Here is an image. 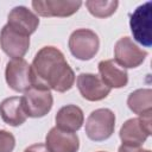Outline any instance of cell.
<instances>
[{"instance_id":"cell-1","label":"cell","mask_w":152,"mask_h":152,"mask_svg":"<svg viewBox=\"0 0 152 152\" xmlns=\"http://www.w3.org/2000/svg\"><path fill=\"white\" fill-rule=\"evenodd\" d=\"M31 68L36 83H42L55 91L65 93L75 83L74 70L63 52L55 46H43L36 53Z\"/></svg>"},{"instance_id":"cell-2","label":"cell","mask_w":152,"mask_h":152,"mask_svg":"<svg viewBox=\"0 0 152 152\" xmlns=\"http://www.w3.org/2000/svg\"><path fill=\"white\" fill-rule=\"evenodd\" d=\"M24 109L30 118H43L52 108L53 97L50 88L42 83H34L21 96Z\"/></svg>"},{"instance_id":"cell-3","label":"cell","mask_w":152,"mask_h":152,"mask_svg":"<svg viewBox=\"0 0 152 152\" xmlns=\"http://www.w3.org/2000/svg\"><path fill=\"white\" fill-rule=\"evenodd\" d=\"M115 128V114L109 108L93 110L86 121V134L93 141H103L112 137Z\"/></svg>"},{"instance_id":"cell-4","label":"cell","mask_w":152,"mask_h":152,"mask_svg":"<svg viewBox=\"0 0 152 152\" xmlns=\"http://www.w3.org/2000/svg\"><path fill=\"white\" fill-rule=\"evenodd\" d=\"M69 50L80 61L91 59L99 51V36L89 28H77L69 37Z\"/></svg>"},{"instance_id":"cell-5","label":"cell","mask_w":152,"mask_h":152,"mask_svg":"<svg viewBox=\"0 0 152 152\" xmlns=\"http://www.w3.org/2000/svg\"><path fill=\"white\" fill-rule=\"evenodd\" d=\"M5 78L8 87L18 93H25L36 83L32 68L24 58H15L7 62Z\"/></svg>"},{"instance_id":"cell-6","label":"cell","mask_w":152,"mask_h":152,"mask_svg":"<svg viewBox=\"0 0 152 152\" xmlns=\"http://www.w3.org/2000/svg\"><path fill=\"white\" fill-rule=\"evenodd\" d=\"M151 19H152V2L146 1L145 4L138 6L131 14L129 26L133 38L141 45L150 48L152 45L151 34Z\"/></svg>"},{"instance_id":"cell-7","label":"cell","mask_w":152,"mask_h":152,"mask_svg":"<svg viewBox=\"0 0 152 152\" xmlns=\"http://www.w3.org/2000/svg\"><path fill=\"white\" fill-rule=\"evenodd\" d=\"M151 116L152 114H147L125 121L119 132V137L122 144L141 146L151 135Z\"/></svg>"},{"instance_id":"cell-8","label":"cell","mask_w":152,"mask_h":152,"mask_svg":"<svg viewBox=\"0 0 152 152\" xmlns=\"http://www.w3.org/2000/svg\"><path fill=\"white\" fill-rule=\"evenodd\" d=\"M147 51L139 48L132 38L121 37L114 46V61L124 69L138 68L144 63Z\"/></svg>"},{"instance_id":"cell-9","label":"cell","mask_w":152,"mask_h":152,"mask_svg":"<svg viewBox=\"0 0 152 152\" xmlns=\"http://www.w3.org/2000/svg\"><path fill=\"white\" fill-rule=\"evenodd\" d=\"M0 48L12 59L23 58L30 48V36H26L6 24L0 32Z\"/></svg>"},{"instance_id":"cell-10","label":"cell","mask_w":152,"mask_h":152,"mask_svg":"<svg viewBox=\"0 0 152 152\" xmlns=\"http://www.w3.org/2000/svg\"><path fill=\"white\" fill-rule=\"evenodd\" d=\"M82 6V1L77 0H33L32 7L36 13L40 17H70L75 14L80 7Z\"/></svg>"},{"instance_id":"cell-11","label":"cell","mask_w":152,"mask_h":152,"mask_svg":"<svg viewBox=\"0 0 152 152\" xmlns=\"http://www.w3.org/2000/svg\"><path fill=\"white\" fill-rule=\"evenodd\" d=\"M76 84L82 97L91 102L106 99L112 90L102 82L100 76L89 72H81L77 76Z\"/></svg>"},{"instance_id":"cell-12","label":"cell","mask_w":152,"mask_h":152,"mask_svg":"<svg viewBox=\"0 0 152 152\" xmlns=\"http://www.w3.org/2000/svg\"><path fill=\"white\" fill-rule=\"evenodd\" d=\"M45 146L50 152H77L80 139L76 133L52 127L45 137Z\"/></svg>"},{"instance_id":"cell-13","label":"cell","mask_w":152,"mask_h":152,"mask_svg":"<svg viewBox=\"0 0 152 152\" xmlns=\"http://www.w3.org/2000/svg\"><path fill=\"white\" fill-rule=\"evenodd\" d=\"M7 25L26 36H31L38 28L39 18L26 6H15L8 13Z\"/></svg>"},{"instance_id":"cell-14","label":"cell","mask_w":152,"mask_h":152,"mask_svg":"<svg viewBox=\"0 0 152 152\" xmlns=\"http://www.w3.org/2000/svg\"><path fill=\"white\" fill-rule=\"evenodd\" d=\"M97 69H99L100 78L110 89L112 88L119 89V88H124L127 86L128 74L126 69L120 66L114 59L101 61L97 65Z\"/></svg>"},{"instance_id":"cell-15","label":"cell","mask_w":152,"mask_h":152,"mask_svg":"<svg viewBox=\"0 0 152 152\" xmlns=\"http://www.w3.org/2000/svg\"><path fill=\"white\" fill-rule=\"evenodd\" d=\"M55 121H56L57 128L75 133L82 127L84 122L83 110L76 104L63 106L57 112L55 116Z\"/></svg>"},{"instance_id":"cell-16","label":"cell","mask_w":152,"mask_h":152,"mask_svg":"<svg viewBox=\"0 0 152 152\" xmlns=\"http://www.w3.org/2000/svg\"><path fill=\"white\" fill-rule=\"evenodd\" d=\"M0 116L2 121L10 126L17 127L23 125L27 119V114L23 104V99L19 96H11L5 99L0 103Z\"/></svg>"},{"instance_id":"cell-17","label":"cell","mask_w":152,"mask_h":152,"mask_svg":"<svg viewBox=\"0 0 152 152\" xmlns=\"http://www.w3.org/2000/svg\"><path fill=\"white\" fill-rule=\"evenodd\" d=\"M127 106L138 116L152 114V90L142 88L132 91L127 99Z\"/></svg>"},{"instance_id":"cell-18","label":"cell","mask_w":152,"mask_h":152,"mask_svg":"<svg viewBox=\"0 0 152 152\" xmlns=\"http://www.w3.org/2000/svg\"><path fill=\"white\" fill-rule=\"evenodd\" d=\"M119 1L116 0H88L86 1V7L89 13L96 18H108L118 8Z\"/></svg>"},{"instance_id":"cell-19","label":"cell","mask_w":152,"mask_h":152,"mask_svg":"<svg viewBox=\"0 0 152 152\" xmlns=\"http://www.w3.org/2000/svg\"><path fill=\"white\" fill-rule=\"evenodd\" d=\"M15 146L14 135L5 129H0V152H13Z\"/></svg>"},{"instance_id":"cell-20","label":"cell","mask_w":152,"mask_h":152,"mask_svg":"<svg viewBox=\"0 0 152 152\" xmlns=\"http://www.w3.org/2000/svg\"><path fill=\"white\" fill-rule=\"evenodd\" d=\"M118 152H151V151L145 150L141 146H132V145L121 144V146L118 148Z\"/></svg>"},{"instance_id":"cell-21","label":"cell","mask_w":152,"mask_h":152,"mask_svg":"<svg viewBox=\"0 0 152 152\" xmlns=\"http://www.w3.org/2000/svg\"><path fill=\"white\" fill-rule=\"evenodd\" d=\"M24 152H50L48 150V147L45 146V144H33L28 147H26L24 150Z\"/></svg>"},{"instance_id":"cell-22","label":"cell","mask_w":152,"mask_h":152,"mask_svg":"<svg viewBox=\"0 0 152 152\" xmlns=\"http://www.w3.org/2000/svg\"><path fill=\"white\" fill-rule=\"evenodd\" d=\"M99 152H104V151H99Z\"/></svg>"}]
</instances>
